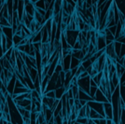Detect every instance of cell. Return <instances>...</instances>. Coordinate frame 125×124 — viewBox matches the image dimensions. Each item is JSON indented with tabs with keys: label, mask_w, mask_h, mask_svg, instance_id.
I'll return each mask as SVG.
<instances>
[{
	"label": "cell",
	"mask_w": 125,
	"mask_h": 124,
	"mask_svg": "<svg viewBox=\"0 0 125 124\" xmlns=\"http://www.w3.org/2000/svg\"><path fill=\"white\" fill-rule=\"evenodd\" d=\"M23 39V37L21 36V35H19V34H17L15 33L14 35H13V37H12V41H13V47L14 48H17V47L20 45V42Z\"/></svg>",
	"instance_id": "cell-3"
},
{
	"label": "cell",
	"mask_w": 125,
	"mask_h": 124,
	"mask_svg": "<svg viewBox=\"0 0 125 124\" xmlns=\"http://www.w3.org/2000/svg\"><path fill=\"white\" fill-rule=\"evenodd\" d=\"M2 33L5 35L7 38H10V39H12L13 35L15 34L12 26H2Z\"/></svg>",
	"instance_id": "cell-2"
},
{
	"label": "cell",
	"mask_w": 125,
	"mask_h": 124,
	"mask_svg": "<svg viewBox=\"0 0 125 124\" xmlns=\"http://www.w3.org/2000/svg\"><path fill=\"white\" fill-rule=\"evenodd\" d=\"M0 25L1 26H11L10 21H9V19L5 18L4 16L0 17Z\"/></svg>",
	"instance_id": "cell-5"
},
{
	"label": "cell",
	"mask_w": 125,
	"mask_h": 124,
	"mask_svg": "<svg viewBox=\"0 0 125 124\" xmlns=\"http://www.w3.org/2000/svg\"><path fill=\"white\" fill-rule=\"evenodd\" d=\"M35 6H36V8L42 9V10H46V2H45V0H37V2L35 3Z\"/></svg>",
	"instance_id": "cell-4"
},
{
	"label": "cell",
	"mask_w": 125,
	"mask_h": 124,
	"mask_svg": "<svg viewBox=\"0 0 125 124\" xmlns=\"http://www.w3.org/2000/svg\"><path fill=\"white\" fill-rule=\"evenodd\" d=\"M16 79H17V77H16V75L14 74V75H13V76L10 78V80L7 82V84H6L7 91H8V93H10V94H12V93H13V92H14Z\"/></svg>",
	"instance_id": "cell-1"
},
{
	"label": "cell",
	"mask_w": 125,
	"mask_h": 124,
	"mask_svg": "<svg viewBox=\"0 0 125 124\" xmlns=\"http://www.w3.org/2000/svg\"><path fill=\"white\" fill-rule=\"evenodd\" d=\"M30 1H31L32 3H34V4H35V3H36V2H37V0H30Z\"/></svg>",
	"instance_id": "cell-6"
}]
</instances>
